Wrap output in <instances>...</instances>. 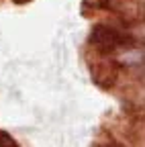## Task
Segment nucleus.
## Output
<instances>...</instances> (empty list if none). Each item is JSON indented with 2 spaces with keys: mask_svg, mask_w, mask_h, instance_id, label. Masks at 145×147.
<instances>
[{
  "mask_svg": "<svg viewBox=\"0 0 145 147\" xmlns=\"http://www.w3.org/2000/svg\"><path fill=\"white\" fill-rule=\"evenodd\" d=\"M90 43L100 51H119L127 45H133V39L111 25H96L90 33Z\"/></svg>",
  "mask_w": 145,
  "mask_h": 147,
  "instance_id": "1",
  "label": "nucleus"
},
{
  "mask_svg": "<svg viewBox=\"0 0 145 147\" xmlns=\"http://www.w3.org/2000/svg\"><path fill=\"white\" fill-rule=\"evenodd\" d=\"M117 61L123 65H143L145 63V47H137L133 43V45H127V47L119 49Z\"/></svg>",
  "mask_w": 145,
  "mask_h": 147,
  "instance_id": "2",
  "label": "nucleus"
}]
</instances>
